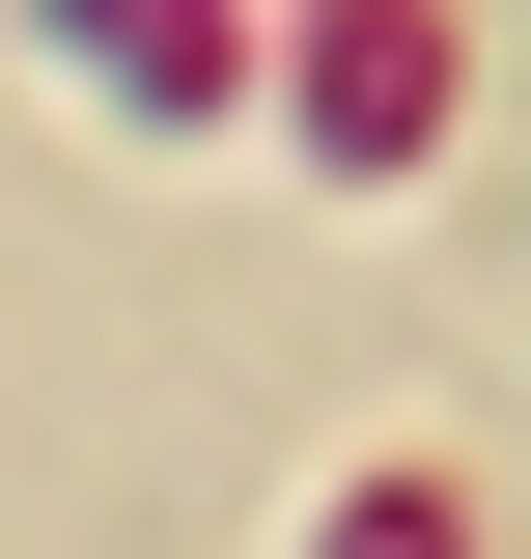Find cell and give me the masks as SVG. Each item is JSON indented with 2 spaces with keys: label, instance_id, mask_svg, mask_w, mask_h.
<instances>
[{
  "label": "cell",
  "instance_id": "cell-1",
  "mask_svg": "<svg viewBox=\"0 0 531 559\" xmlns=\"http://www.w3.org/2000/svg\"><path fill=\"white\" fill-rule=\"evenodd\" d=\"M335 168V197H392V168H448V0H308V112H280Z\"/></svg>",
  "mask_w": 531,
  "mask_h": 559
},
{
  "label": "cell",
  "instance_id": "cell-2",
  "mask_svg": "<svg viewBox=\"0 0 531 559\" xmlns=\"http://www.w3.org/2000/svg\"><path fill=\"white\" fill-rule=\"evenodd\" d=\"M28 28H57L113 112H224V0H28Z\"/></svg>",
  "mask_w": 531,
  "mask_h": 559
},
{
  "label": "cell",
  "instance_id": "cell-3",
  "mask_svg": "<svg viewBox=\"0 0 531 559\" xmlns=\"http://www.w3.org/2000/svg\"><path fill=\"white\" fill-rule=\"evenodd\" d=\"M308 559H475V503L392 448V476H335V503H308Z\"/></svg>",
  "mask_w": 531,
  "mask_h": 559
}]
</instances>
